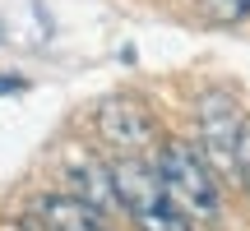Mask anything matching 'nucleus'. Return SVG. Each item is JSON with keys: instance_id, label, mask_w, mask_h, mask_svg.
I'll list each match as a JSON object with an SVG mask.
<instances>
[{"instance_id": "obj_3", "label": "nucleus", "mask_w": 250, "mask_h": 231, "mask_svg": "<svg viewBox=\"0 0 250 231\" xmlns=\"http://www.w3.org/2000/svg\"><path fill=\"white\" fill-rule=\"evenodd\" d=\"M195 130H199L195 143L208 157V167L218 176H236V148H241L246 116H241L232 93H204L195 102Z\"/></svg>"}, {"instance_id": "obj_6", "label": "nucleus", "mask_w": 250, "mask_h": 231, "mask_svg": "<svg viewBox=\"0 0 250 231\" xmlns=\"http://www.w3.org/2000/svg\"><path fill=\"white\" fill-rule=\"evenodd\" d=\"M130 222H134V231H195V222L181 208H171V199H158V204L130 213Z\"/></svg>"}, {"instance_id": "obj_7", "label": "nucleus", "mask_w": 250, "mask_h": 231, "mask_svg": "<svg viewBox=\"0 0 250 231\" xmlns=\"http://www.w3.org/2000/svg\"><path fill=\"white\" fill-rule=\"evenodd\" d=\"M208 14L223 23H241V19H250V0H208Z\"/></svg>"}, {"instance_id": "obj_2", "label": "nucleus", "mask_w": 250, "mask_h": 231, "mask_svg": "<svg viewBox=\"0 0 250 231\" xmlns=\"http://www.w3.org/2000/svg\"><path fill=\"white\" fill-rule=\"evenodd\" d=\"M93 134H98L102 148H111V157L148 153V148H158V139H162L158 116H153V107L139 97V93L98 97V107H93Z\"/></svg>"}, {"instance_id": "obj_5", "label": "nucleus", "mask_w": 250, "mask_h": 231, "mask_svg": "<svg viewBox=\"0 0 250 231\" xmlns=\"http://www.w3.org/2000/svg\"><path fill=\"white\" fill-rule=\"evenodd\" d=\"M65 190H70L74 199H83L88 208H98V213H121L116 204V185H111V167L107 162H74V167H65Z\"/></svg>"}, {"instance_id": "obj_4", "label": "nucleus", "mask_w": 250, "mask_h": 231, "mask_svg": "<svg viewBox=\"0 0 250 231\" xmlns=\"http://www.w3.org/2000/svg\"><path fill=\"white\" fill-rule=\"evenodd\" d=\"M23 222L33 231H111V217L74 199L70 190H42L23 204Z\"/></svg>"}, {"instance_id": "obj_1", "label": "nucleus", "mask_w": 250, "mask_h": 231, "mask_svg": "<svg viewBox=\"0 0 250 231\" xmlns=\"http://www.w3.org/2000/svg\"><path fill=\"white\" fill-rule=\"evenodd\" d=\"M153 167H158V180H162V190H167L171 208H181L195 227H218L223 222V190H218L223 176L208 167L199 143L158 139Z\"/></svg>"}, {"instance_id": "obj_8", "label": "nucleus", "mask_w": 250, "mask_h": 231, "mask_svg": "<svg viewBox=\"0 0 250 231\" xmlns=\"http://www.w3.org/2000/svg\"><path fill=\"white\" fill-rule=\"evenodd\" d=\"M236 180H241V190H246V199H250V120H246V130H241V148H236Z\"/></svg>"}]
</instances>
